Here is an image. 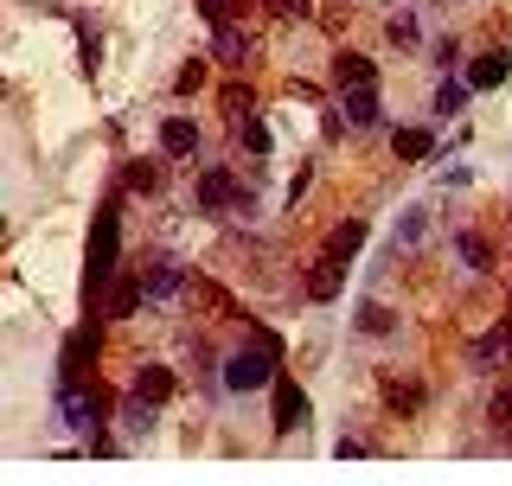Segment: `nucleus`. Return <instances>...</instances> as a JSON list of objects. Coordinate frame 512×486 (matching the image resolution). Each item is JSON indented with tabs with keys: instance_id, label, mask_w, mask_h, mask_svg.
<instances>
[{
	"instance_id": "nucleus-8",
	"label": "nucleus",
	"mask_w": 512,
	"mask_h": 486,
	"mask_svg": "<svg viewBox=\"0 0 512 486\" xmlns=\"http://www.w3.org/2000/svg\"><path fill=\"white\" fill-rule=\"evenodd\" d=\"M474 371H487V378H500V371H512V320H493L487 333L474 339Z\"/></svg>"
},
{
	"instance_id": "nucleus-17",
	"label": "nucleus",
	"mask_w": 512,
	"mask_h": 486,
	"mask_svg": "<svg viewBox=\"0 0 512 486\" xmlns=\"http://www.w3.org/2000/svg\"><path fill=\"white\" fill-rule=\"evenodd\" d=\"M218 116H224V122H231V128L256 116V90H250V77H231V84H224V90H218Z\"/></svg>"
},
{
	"instance_id": "nucleus-11",
	"label": "nucleus",
	"mask_w": 512,
	"mask_h": 486,
	"mask_svg": "<svg viewBox=\"0 0 512 486\" xmlns=\"http://www.w3.org/2000/svg\"><path fill=\"white\" fill-rule=\"evenodd\" d=\"M378 391H384V403H391L397 416H416L429 403V384L416 378V371H378Z\"/></svg>"
},
{
	"instance_id": "nucleus-15",
	"label": "nucleus",
	"mask_w": 512,
	"mask_h": 486,
	"mask_svg": "<svg viewBox=\"0 0 512 486\" xmlns=\"http://www.w3.org/2000/svg\"><path fill=\"white\" fill-rule=\"evenodd\" d=\"M340 122L359 128V135H365V128H378L384 122L378 116V90H340Z\"/></svg>"
},
{
	"instance_id": "nucleus-31",
	"label": "nucleus",
	"mask_w": 512,
	"mask_h": 486,
	"mask_svg": "<svg viewBox=\"0 0 512 486\" xmlns=\"http://www.w3.org/2000/svg\"><path fill=\"white\" fill-rule=\"evenodd\" d=\"M237 141H244L250 154H269V128L256 122V116H250V122H237Z\"/></svg>"
},
{
	"instance_id": "nucleus-29",
	"label": "nucleus",
	"mask_w": 512,
	"mask_h": 486,
	"mask_svg": "<svg viewBox=\"0 0 512 486\" xmlns=\"http://www.w3.org/2000/svg\"><path fill=\"white\" fill-rule=\"evenodd\" d=\"M205 64H212V52H205V58H186V71L173 77V90H180V96H192V90H205V77H212V71H205Z\"/></svg>"
},
{
	"instance_id": "nucleus-26",
	"label": "nucleus",
	"mask_w": 512,
	"mask_h": 486,
	"mask_svg": "<svg viewBox=\"0 0 512 486\" xmlns=\"http://www.w3.org/2000/svg\"><path fill=\"white\" fill-rule=\"evenodd\" d=\"M487 423L500 429V435H512V371L500 384H493V397H487Z\"/></svg>"
},
{
	"instance_id": "nucleus-2",
	"label": "nucleus",
	"mask_w": 512,
	"mask_h": 486,
	"mask_svg": "<svg viewBox=\"0 0 512 486\" xmlns=\"http://www.w3.org/2000/svg\"><path fill=\"white\" fill-rule=\"evenodd\" d=\"M52 410H58V423L71 429V435H103V423L116 416V397L103 391V378H90V384H58V397H52Z\"/></svg>"
},
{
	"instance_id": "nucleus-30",
	"label": "nucleus",
	"mask_w": 512,
	"mask_h": 486,
	"mask_svg": "<svg viewBox=\"0 0 512 486\" xmlns=\"http://www.w3.org/2000/svg\"><path fill=\"white\" fill-rule=\"evenodd\" d=\"M269 13H276L282 26H301V20H314V0H263Z\"/></svg>"
},
{
	"instance_id": "nucleus-28",
	"label": "nucleus",
	"mask_w": 512,
	"mask_h": 486,
	"mask_svg": "<svg viewBox=\"0 0 512 486\" xmlns=\"http://www.w3.org/2000/svg\"><path fill=\"white\" fill-rule=\"evenodd\" d=\"M397 327V314H391V307H378V301H365L359 307V333H372V339H384V333H391Z\"/></svg>"
},
{
	"instance_id": "nucleus-32",
	"label": "nucleus",
	"mask_w": 512,
	"mask_h": 486,
	"mask_svg": "<svg viewBox=\"0 0 512 486\" xmlns=\"http://www.w3.org/2000/svg\"><path fill=\"white\" fill-rule=\"evenodd\" d=\"M244 333H250V346H263V352H276V359H282V333H276V327H263V320H244Z\"/></svg>"
},
{
	"instance_id": "nucleus-24",
	"label": "nucleus",
	"mask_w": 512,
	"mask_h": 486,
	"mask_svg": "<svg viewBox=\"0 0 512 486\" xmlns=\"http://www.w3.org/2000/svg\"><path fill=\"white\" fill-rule=\"evenodd\" d=\"M391 148H397V160H429L436 154V135H429V128H397Z\"/></svg>"
},
{
	"instance_id": "nucleus-16",
	"label": "nucleus",
	"mask_w": 512,
	"mask_h": 486,
	"mask_svg": "<svg viewBox=\"0 0 512 486\" xmlns=\"http://www.w3.org/2000/svg\"><path fill=\"white\" fill-rule=\"evenodd\" d=\"M160 154H167V160H186V154H199V122H186V116H167V122H160Z\"/></svg>"
},
{
	"instance_id": "nucleus-34",
	"label": "nucleus",
	"mask_w": 512,
	"mask_h": 486,
	"mask_svg": "<svg viewBox=\"0 0 512 486\" xmlns=\"http://www.w3.org/2000/svg\"><path fill=\"white\" fill-rule=\"evenodd\" d=\"M391 39L397 45H416V20H410V13H397V20H391Z\"/></svg>"
},
{
	"instance_id": "nucleus-21",
	"label": "nucleus",
	"mask_w": 512,
	"mask_h": 486,
	"mask_svg": "<svg viewBox=\"0 0 512 486\" xmlns=\"http://www.w3.org/2000/svg\"><path fill=\"white\" fill-rule=\"evenodd\" d=\"M468 96H474L468 77H442V84H436V116H442V122H455L461 109H468Z\"/></svg>"
},
{
	"instance_id": "nucleus-5",
	"label": "nucleus",
	"mask_w": 512,
	"mask_h": 486,
	"mask_svg": "<svg viewBox=\"0 0 512 486\" xmlns=\"http://www.w3.org/2000/svg\"><path fill=\"white\" fill-rule=\"evenodd\" d=\"M276 378H282V359L263 352V346H237L231 359H224V371H218V384L231 397H250V391H263V384H276Z\"/></svg>"
},
{
	"instance_id": "nucleus-33",
	"label": "nucleus",
	"mask_w": 512,
	"mask_h": 486,
	"mask_svg": "<svg viewBox=\"0 0 512 486\" xmlns=\"http://www.w3.org/2000/svg\"><path fill=\"white\" fill-rule=\"evenodd\" d=\"M404 243H423V212H404V224H397V250Z\"/></svg>"
},
{
	"instance_id": "nucleus-22",
	"label": "nucleus",
	"mask_w": 512,
	"mask_h": 486,
	"mask_svg": "<svg viewBox=\"0 0 512 486\" xmlns=\"http://www.w3.org/2000/svg\"><path fill=\"white\" fill-rule=\"evenodd\" d=\"M128 391H135V397H148V403H167V397H173V371H167V365H141Z\"/></svg>"
},
{
	"instance_id": "nucleus-14",
	"label": "nucleus",
	"mask_w": 512,
	"mask_h": 486,
	"mask_svg": "<svg viewBox=\"0 0 512 486\" xmlns=\"http://www.w3.org/2000/svg\"><path fill=\"white\" fill-rule=\"evenodd\" d=\"M365 237H372V224H365V218H340L327 231V243H320V256H340V263H352V256L365 250Z\"/></svg>"
},
{
	"instance_id": "nucleus-19",
	"label": "nucleus",
	"mask_w": 512,
	"mask_h": 486,
	"mask_svg": "<svg viewBox=\"0 0 512 486\" xmlns=\"http://www.w3.org/2000/svg\"><path fill=\"white\" fill-rule=\"evenodd\" d=\"M122 186L128 192H160V186H167V154H160V160H128Z\"/></svg>"
},
{
	"instance_id": "nucleus-4",
	"label": "nucleus",
	"mask_w": 512,
	"mask_h": 486,
	"mask_svg": "<svg viewBox=\"0 0 512 486\" xmlns=\"http://www.w3.org/2000/svg\"><path fill=\"white\" fill-rule=\"evenodd\" d=\"M96 359H103V314H90L84 327L64 333V346H58V384H90L96 378Z\"/></svg>"
},
{
	"instance_id": "nucleus-1",
	"label": "nucleus",
	"mask_w": 512,
	"mask_h": 486,
	"mask_svg": "<svg viewBox=\"0 0 512 486\" xmlns=\"http://www.w3.org/2000/svg\"><path fill=\"white\" fill-rule=\"evenodd\" d=\"M116 212H122V199L109 192L103 199V212H96V231H90V269H84V301H90V314H96V295H103L109 282H116V250H122V224H116Z\"/></svg>"
},
{
	"instance_id": "nucleus-10",
	"label": "nucleus",
	"mask_w": 512,
	"mask_h": 486,
	"mask_svg": "<svg viewBox=\"0 0 512 486\" xmlns=\"http://www.w3.org/2000/svg\"><path fill=\"white\" fill-rule=\"evenodd\" d=\"M148 295V269H116V282L103 288V320H128Z\"/></svg>"
},
{
	"instance_id": "nucleus-25",
	"label": "nucleus",
	"mask_w": 512,
	"mask_h": 486,
	"mask_svg": "<svg viewBox=\"0 0 512 486\" xmlns=\"http://www.w3.org/2000/svg\"><path fill=\"white\" fill-rule=\"evenodd\" d=\"M455 250H461V263H468V269H480V275H487L493 263H500V256H493V243L480 237V231H461V237H455Z\"/></svg>"
},
{
	"instance_id": "nucleus-12",
	"label": "nucleus",
	"mask_w": 512,
	"mask_h": 486,
	"mask_svg": "<svg viewBox=\"0 0 512 486\" xmlns=\"http://www.w3.org/2000/svg\"><path fill=\"white\" fill-rule=\"evenodd\" d=\"M333 90H378V71H372V58L365 52H333Z\"/></svg>"
},
{
	"instance_id": "nucleus-13",
	"label": "nucleus",
	"mask_w": 512,
	"mask_h": 486,
	"mask_svg": "<svg viewBox=\"0 0 512 486\" xmlns=\"http://www.w3.org/2000/svg\"><path fill=\"white\" fill-rule=\"evenodd\" d=\"M346 288V263L340 256H314V269H308V282H301V295L308 301H333Z\"/></svg>"
},
{
	"instance_id": "nucleus-7",
	"label": "nucleus",
	"mask_w": 512,
	"mask_h": 486,
	"mask_svg": "<svg viewBox=\"0 0 512 486\" xmlns=\"http://www.w3.org/2000/svg\"><path fill=\"white\" fill-rule=\"evenodd\" d=\"M192 307H199L205 320H218V327H244V307H237V295L224 282H212V275H192Z\"/></svg>"
},
{
	"instance_id": "nucleus-20",
	"label": "nucleus",
	"mask_w": 512,
	"mask_h": 486,
	"mask_svg": "<svg viewBox=\"0 0 512 486\" xmlns=\"http://www.w3.org/2000/svg\"><path fill=\"white\" fill-rule=\"evenodd\" d=\"M154 410H160V403H148V397H135V391H128V397L116 403V423H122L128 435H148V429H154Z\"/></svg>"
},
{
	"instance_id": "nucleus-6",
	"label": "nucleus",
	"mask_w": 512,
	"mask_h": 486,
	"mask_svg": "<svg viewBox=\"0 0 512 486\" xmlns=\"http://www.w3.org/2000/svg\"><path fill=\"white\" fill-rule=\"evenodd\" d=\"M212 64H224L231 77H250V64H256V39H250V26H244V20L212 26Z\"/></svg>"
},
{
	"instance_id": "nucleus-27",
	"label": "nucleus",
	"mask_w": 512,
	"mask_h": 486,
	"mask_svg": "<svg viewBox=\"0 0 512 486\" xmlns=\"http://www.w3.org/2000/svg\"><path fill=\"white\" fill-rule=\"evenodd\" d=\"M199 13H205V26H231L250 13V0H199Z\"/></svg>"
},
{
	"instance_id": "nucleus-18",
	"label": "nucleus",
	"mask_w": 512,
	"mask_h": 486,
	"mask_svg": "<svg viewBox=\"0 0 512 486\" xmlns=\"http://www.w3.org/2000/svg\"><path fill=\"white\" fill-rule=\"evenodd\" d=\"M192 288V275L180 263H154L148 269V301H173V295H186Z\"/></svg>"
},
{
	"instance_id": "nucleus-23",
	"label": "nucleus",
	"mask_w": 512,
	"mask_h": 486,
	"mask_svg": "<svg viewBox=\"0 0 512 486\" xmlns=\"http://www.w3.org/2000/svg\"><path fill=\"white\" fill-rule=\"evenodd\" d=\"M506 64H512L506 52H480V58L468 64V84H474V90H500V84H506Z\"/></svg>"
},
{
	"instance_id": "nucleus-3",
	"label": "nucleus",
	"mask_w": 512,
	"mask_h": 486,
	"mask_svg": "<svg viewBox=\"0 0 512 486\" xmlns=\"http://www.w3.org/2000/svg\"><path fill=\"white\" fill-rule=\"evenodd\" d=\"M192 199H199V212H218V218H244L256 212V192L237 167H205L199 186H192Z\"/></svg>"
},
{
	"instance_id": "nucleus-9",
	"label": "nucleus",
	"mask_w": 512,
	"mask_h": 486,
	"mask_svg": "<svg viewBox=\"0 0 512 486\" xmlns=\"http://www.w3.org/2000/svg\"><path fill=\"white\" fill-rule=\"evenodd\" d=\"M269 391H276V403H269V423H276V435H295L301 423H308V391H301L288 371L269 384Z\"/></svg>"
}]
</instances>
